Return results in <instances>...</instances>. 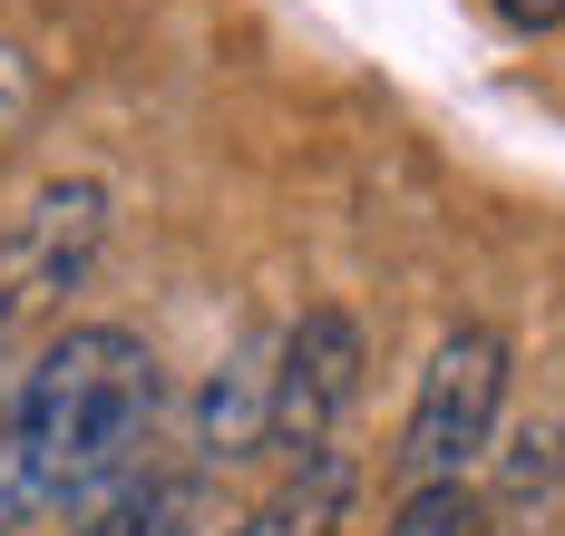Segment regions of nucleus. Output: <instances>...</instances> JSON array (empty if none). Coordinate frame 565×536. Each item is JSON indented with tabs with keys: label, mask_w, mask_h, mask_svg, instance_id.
Listing matches in <instances>:
<instances>
[{
	"label": "nucleus",
	"mask_w": 565,
	"mask_h": 536,
	"mask_svg": "<svg viewBox=\"0 0 565 536\" xmlns=\"http://www.w3.org/2000/svg\"><path fill=\"white\" fill-rule=\"evenodd\" d=\"M556 487H565V429L546 410L508 419L498 449H488V517L498 527H546L556 517Z\"/></svg>",
	"instance_id": "423d86ee"
},
{
	"label": "nucleus",
	"mask_w": 565,
	"mask_h": 536,
	"mask_svg": "<svg viewBox=\"0 0 565 536\" xmlns=\"http://www.w3.org/2000/svg\"><path fill=\"white\" fill-rule=\"evenodd\" d=\"M30 118H40V68L20 60L10 40H0V147H10V137H20Z\"/></svg>",
	"instance_id": "9d476101"
},
{
	"label": "nucleus",
	"mask_w": 565,
	"mask_h": 536,
	"mask_svg": "<svg viewBox=\"0 0 565 536\" xmlns=\"http://www.w3.org/2000/svg\"><path fill=\"white\" fill-rule=\"evenodd\" d=\"M381 536H488V497H478L468 478H458V487H409Z\"/></svg>",
	"instance_id": "1a4fd4ad"
},
{
	"label": "nucleus",
	"mask_w": 565,
	"mask_h": 536,
	"mask_svg": "<svg viewBox=\"0 0 565 536\" xmlns=\"http://www.w3.org/2000/svg\"><path fill=\"white\" fill-rule=\"evenodd\" d=\"M195 507H205L195 478H127L117 497L88 507V527H78V536H185V527H195Z\"/></svg>",
	"instance_id": "6e6552de"
},
{
	"label": "nucleus",
	"mask_w": 565,
	"mask_h": 536,
	"mask_svg": "<svg viewBox=\"0 0 565 536\" xmlns=\"http://www.w3.org/2000/svg\"><path fill=\"white\" fill-rule=\"evenodd\" d=\"M157 400V352L127 322H68L0 410V536L117 497L137 478Z\"/></svg>",
	"instance_id": "f257e3e1"
},
{
	"label": "nucleus",
	"mask_w": 565,
	"mask_h": 536,
	"mask_svg": "<svg viewBox=\"0 0 565 536\" xmlns=\"http://www.w3.org/2000/svg\"><path fill=\"white\" fill-rule=\"evenodd\" d=\"M98 244H108V185L98 176L40 185L10 215V235H0V312H40V302L78 293L88 264H98Z\"/></svg>",
	"instance_id": "20e7f679"
},
{
	"label": "nucleus",
	"mask_w": 565,
	"mask_h": 536,
	"mask_svg": "<svg viewBox=\"0 0 565 536\" xmlns=\"http://www.w3.org/2000/svg\"><path fill=\"white\" fill-rule=\"evenodd\" d=\"M351 487H361V469H351L341 449H312V459L282 469V487L254 517H234V536H332L341 517H351Z\"/></svg>",
	"instance_id": "0eeeda50"
},
{
	"label": "nucleus",
	"mask_w": 565,
	"mask_h": 536,
	"mask_svg": "<svg viewBox=\"0 0 565 536\" xmlns=\"http://www.w3.org/2000/svg\"><path fill=\"white\" fill-rule=\"evenodd\" d=\"M508 371L516 361L488 322L439 332V352H429L419 390H409V419H399V487H458L498 449V429H508Z\"/></svg>",
	"instance_id": "f03ea898"
},
{
	"label": "nucleus",
	"mask_w": 565,
	"mask_h": 536,
	"mask_svg": "<svg viewBox=\"0 0 565 536\" xmlns=\"http://www.w3.org/2000/svg\"><path fill=\"white\" fill-rule=\"evenodd\" d=\"M0 322H10V312H0Z\"/></svg>",
	"instance_id": "f8f14e48"
},
{
	"label": "nucleus",
	"mask_w": 565,
	"mask_h": 536,
	"mask_svg": "<svg viewBox=\"0 0 565 536\" xmlns=\"http://www.w3.org/2000/svg\"><path fill=\"white\" fill-rule=\"evenodd\" d=\"M254 449H274V332H244L195 390V459L225 469Z\"/></svg>",
	"instance_id": "39448f33"
},
{
	"label": "nucleus",
	"mask_w": 565,
	"mask_h": 536,
	"mask_svg": "<svg viewBox=\"0 0 565 536\" xmlns=\"http://www.w3.org/2000/svg\"><path fill=\"white\" fill-rule=\"evenodd\" d=\"M361 371H371V342L341 302H312L302 322L274 332V449L282 459L332 449V429L361 400Z\"/></svg>",
	"instance_id": "7ed1b4c3"
},
{
	"label": "nucleus",
	"mask_w": 565,
	"mask_h": 536,
	"mask_svg": "<svg viewBox=\"0 0 565 536\" xmlns=\"http://www.w3.org/2000/svg\"><path fill=\"white\" fill-rule=\"evenodd\" d=\"M498 20L526 30V40H546V30H565V0H498Z\"/></svg>",
	"instance_id": "9b49d317"
}]
</instances>
